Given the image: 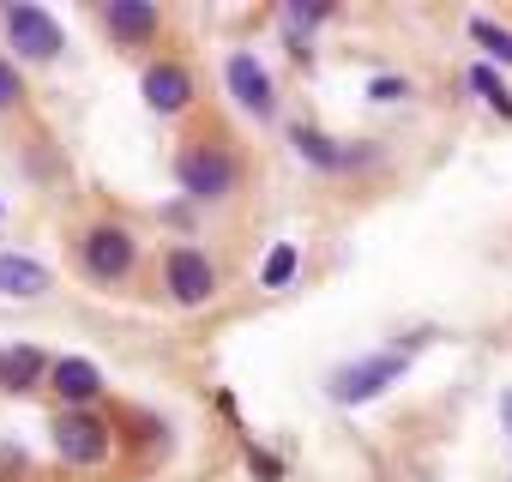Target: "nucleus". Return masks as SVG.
<instances>
[{
  "label": "nucleus",
  "mask_w": 512,
  "mask_h": 482,
  "mask_svg": "<svg viewBox=\"0 0 512 482\" xmlns=\"http://www.w3.org/2000/svg\"><path fill=\"white\" fill-rule=\"evenodd\" d=\"M247 470L260 476V482H278V470H284V464H278L272 452H260V446H247Z\"/></svg>",
  "instance_id": "aec40b11"
},
{
  "label": "nucleus",
  "mask_w": 512,
  "mask_h": 482,
  "mask_svg": "<svg viewBox=\"0 0 512 482\" xmlns=\"http://www.w3.org/2000/svg\"><path fill=\"white\" fill-rule=\"evenodd\" d=\"M500 422L512 428V392H500Z\"/></svg>",
  "instance_id": "412c9836"
},
{
  "label": "nucleus",
  "mask_w": 512,
  "mask_h": 482,
  "mask_svg": "<svg viewBox=\"0 0 512 482\" xmlns=\"http://www.w3.org/2000/svg\"><path fill=\"white\" fill-rule=\"evenodd\" d=\"M410 368V350H380V356H356V362H344L332 380H326V392L338 398V404H368V398H380L398 374Z\"/></svg>",
  "instance_id": "f03ea898"
},
{
  "label": "nucleus",
  "mask_w": 512,
  "mask_h": 482,
  "mask_svg": "<svg viewBox=\"0 0 512 482\" xmlns=\"http://www.w3.org/2000/svg\"><path fill=\"white\" fill-rule=\"evenodd\" d=\"M175 175H181V187L193 193V199H229L235 193V181H241V169H235V157L223 151V145H187L181 157H175Z\"/></svg>",
  "instance_id": "39448f33"
},
{
  "label": "nucleus",
  "mask_w": 512,
  "mask_h": 482,
  "mask_svg": "<svg viewBox=\"0 0 512 482\" xmlns=\"http://www.w3.org/2000/svg\"><path fill=\"white\" fill-rule=\"evenodd\" d=\"M133 260H139V241H133V229H121V223H91V229L79 235V266H85V278H97V284H121V278L133 272Z\"/></svg>",
  "instance_id": "f257e3e1"
},
{
  "label": "nucleus",
  "mask_w": 512,
  "mask_h": 482,
  "mask_svg": "<svg viewBox=\"0 0 512 482\" xmlns=\"http://www.w3.org/2000/svg\"><path fill=\"white\" fill-rule=\"evenodd\" d=\"M223 85H229V97H235L253 121H272V115H278V85H272V73L260 67V55H253V49H235V55L223 61Z\"/></svg>",
  "instance_id": "423d86ee"
},
{
  "label": "nucleus",
  "mask_w": 512,
  "mask_h": 482,
  "mask_svg": "<svg viewBox=\"0 0 512 482\" xmlns=\"http://www.w3.org/2000/svg\"><path fill=\"white\" fill-rule=\"evenodd\" d=\"M338 7H332V0H290V7H284V25L290 31H314V25H326Z\"/></svg>",
  "instance_id": "f3484780"
},
{
  "label": "nucleus",
  "mask_w": 512,
  "mask_h": 482,
  "mask_svg": "<svg viewBox=\"0 0 512 482\" xmlns=\"http://www.w3.org/2000/svg\"><path fill=\"white\" fill-rule=\"evenodd\" d=\"M470 43H482L488 49V61H500V67H512V31L500 25V19H488V13H470Z\"/></svg>",
  "instance_id": "4468645a"
},
{
  "label": "nucleus",
  "mask_w": 512,
  "mask_h": 482,
  "mask_svg": "<svg viewBox=\"0 0 512 482\" xmlns=\"http://www.w3.org/2000/svg\"><path fill=\"white\" fill-rule=\"evenodd\" d=\"M163 290H169V302H181V308H205V302L217 296V272H211V260H205L199 248H169V260H163Z\"/></svg>",
  "instance_id": "6e6552de"
},
{
  "label": "nucleus",
  "mask_w": 512,
  "mask_h": 482,
  "mask_svg": "<svg viewBox=\"0 0 512 482\" xmlns=\"http://www.w3.org/2000/svg\"><path fill=\"white\" fill-rule=\"evenodd\" d=\"M157 25H163V13L151 7V0H109V7H103V31H109L121 49L151 43V37H157Z\"/></svg>",
  "instance_id": "9d476101"
},
{
  "label": "nucleus",
  "mask_w": 512,
  "mask_h": 482,
  "mask_svg": "<svg viewBox=\"0 0 512 482\" xmlns=\"http://www.w3.org/2000/svg\"><path fill=\"white\" fill-rule=\"evenodd\" d=\"M49 386H55V398H61L67 410H85V404L103 392V374H97V362H85V356H61L55 374H49Z\"/></svg>",
  "instance_id": "9b49d317"
},
{
  "label": "nucleus",
  "mask_w": 512,
  "mask_h": 482,
  "mask_svg": "<svg viewBox=\"0 0 512 482\" xmlns=\"http://www.w3.org/2000/svg\"><path fill=\"white\" fill-rule=\"evenodd\" d=\"M368 97H374V103H404V97H410V79L380 73V79H368Z\"/></svg>",
  "instance_id": "a211bd4d"
},
{
  "label": "nucleus",
  "mask_w": 512,
  "mask_h": 482,
  "mask_svg": "<svg viewBox=\"0 0 512 482\" xmlns=\"http://www.w3.org/2000/svg\"><path fill=\"white\" fill-rule=\"evenodd\" d=\"M25 103V79H19V67H7V61H0V115H7V109H19Z\"/></svg>",
  "instance_id": "6ab92c4d"
},
{
  "label": "nucleus",
  "mask_w": 512,
  "mask_h": 482,
  "mask_svg": "<svg viewBox=\"0 0 512 482\" xmlns=\"http://www.w3.org/2000/svg\"><path fill=\"white\" fill-rule=\"evenodd\" d=\"M290 145L302 151V163H314V169H326V175H350V169H368V163H380V145L374 139H326L320 127H290Z\"/></svg>",
  "instance_id": "20e7f679"
},
{
  "label": "nucleus",
  "mask_w": 512,
  "mask_h": 482,
  "mask_svg": "<svg viewBox=\"0 0 512 482\" xmlns=\"http://www.w3.org/2000/svg\"><path fill=\"white\" fill-rule=\"evenodd\" d=\"M470 91H482V97H488V109L512 121V91L500 85V73H494L488 61H470Z\"/></svg>",
  "instance_id": "2eb2a0df"
},
{
  "label": "nucleus",
  "mask_w": 512,
  "mask_h": 482,
  "mask_svg": "<svg viewBox=\"0 0 512 482\" xmlns=\"http://www.w3.org/2000/svg\"><path fill=\"white\" fill-rule=\"evenodd\" d=\"M0 217H7V211H0Z\"/></svg>",
  "instance_id": "4be33fe9"
},
{
  "label": "nucleus",
  "mask_w": 512,
  "mask_h": 482,
  "mask_svg": "<svg viewBox=\"0 0 512 482\" xmlns=\"http://www.w3.org/2000/svg\"><path fill=\"white\" fill-rule=\"evenodd\" d=\"M49 374H55V362L37 344H7V350H0V386H7V392H37Z\"/></svg>",
  "instance_id": "f8f14e48"
},
{
  "label": "nucleus",
  "mask_w": 512,
  "mask_h": 482,
  "mask_svg": "<svg viewBox=\"0 0 512 482\" xmlns=\"http://www.w3.org/2000/svg\"><path fill=\"white\" fill-rule=\"evenodd\" d=\"M49 434H55V452L67 464H85V470L109 464V452H115V434H109V422L97 410H61Z\"/></svg>",
  "instance_id": "7ed1b4c3"
},
{
  "label": "nucleus",
  "mask_w": 512,
  "mask_h": 482,
  "mask_svg": "<svg viewBox=\"0 0 512 482\" xmlns=\"http://www.w3.org/2000/svg\"><path fill=\"white\" fill-rule=\"evenodd\" d=\"M296 266H302V254H296L290 241H284V248H272V254H266V266H260V284H266V290H284V284L296 278Z\"/></svg>",
  "instance_id": "dca6fc26"
},
{
  "label": "nucleus",
  "mask_w": 512,
  "mask_h": 482,
  "mask_svg": "<svg viewBox=\"0 0 512 482\" xmlns=\"http://www.w3.org/2000/svg\"><path fill=\"white\" fill-rule=\"evenodd\" d=\"M43 290H49V266L43 260H31V254H0V296L31 302Z\"/></svg>",
  "instance_id": "ddd939ff"
},
{
  "label": "nucleus",
  "mask_w": 512,
  "mask_h": 482,
  "mask_svg": "<svg viewBox=\"0 0 512 482\" xmlns=\"http://www.w3.org/2000/svg\"><path fill=\"white\" fill-rule=\"evenodd\" d=\"M193 73L181 67V61H151L145 67V79H139V97L151 103V115H181L187 103H193Z\"/></svg>",
  "instance_id": "1a4fd4ad"
},
{
  "label": "nucleus",
  "mask_w": 512,
  "mask_h": 482,
  "mask_svg": "<svg viewBox=\"0 0 512 482\" xmlns=\"http://www.w3.org/2000/svg\"><path fill=\"white\" fill-rule=\"evenodd\" d=\"M0 25H7V43L25 55V61H55L61 49H67V37H61V25H55V13H43V7H0Z\"/></svg>",
  "instance_id": "0eeeda50"
}]
</instances>
